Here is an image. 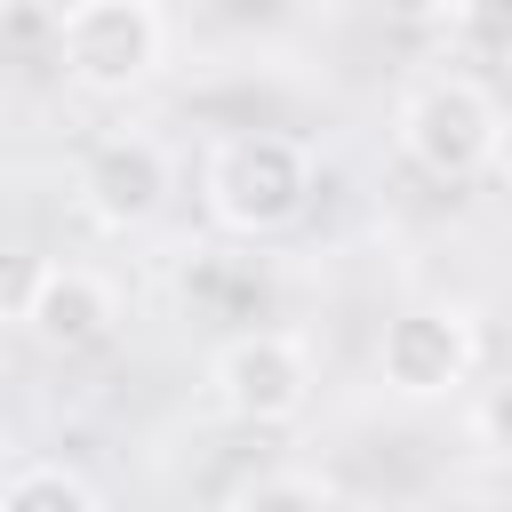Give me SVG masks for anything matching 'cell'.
Wrapping results in <instances>:
<instances>
[{
	"instance_id": "1",
	"label": "cell",
	"mask_w": 512,
	"mask_h": 512,
	"mask_svg": "<svg viewBox=\"0 0 512 512\" xmlns=\"http://www.w3.org/2000/svg\"><path fill=\"white\" fill-rule=\"evenodd\" d=\"M200 200L224 232L272 240L312 208V144L288 128H232L200 160Z\"/></svg>"
},
{
	"instance_id": "2",
	"label": "cell",
	"mask_w": 512,
	"mask_h": 512,
	"mask_svg": "<svg viewBox=\"0 0 512 512\" xmlns=\"http://www.w3.org/2000/svg\"><path fill=\"white\" fill-rule=\"evenodd\" d=\"M392 144L432 184H472L504 160V104L472 72H424L392 104Z\"/></svg>"
},
{
	"instance_id": "3",
	"label": "cell",
	"mask_w": 512,
	"mask_h": 512,
	"mask_svg": "<svg viewBox=\"0 0 512 512\" xmlns=\"http://www.w3.org/2000/svg\"><path fill=\"white\" fill-rule=\"evenodd\" d=\"M48 64L88 96H128L168 64V16L152 0H72L48 8Z\"/></svg>"
},
{
	"instance_id": "4",
	"label": "cell",
	"mask_w": 512,
	"mask_h": 512,
	"mask_svg": "<svg viewBox=\"0 0 512 512\" xmlns=\"http://www.w3.org/2000/svg\"><path fill=\"white\" fill-rule=\"evenodd\" d=\"M472 368H480V328L456 304H408L376 336V384L392 400H408V408L456 400L472 384Z\"/></svg>"
},
{
	"instance_id": "5",
	"label": "cell",
	"mask_w": 512,
	"mask_h": 512,
	"mask_svg": "<svg viewBox=\"0 0 512 512\" xmlns=\"http://www.w3.org/2000/svg\"><path fill=\"white\" fill-rule=\"evenodd\" d=\"M208 392L232 424H296L312 408V352L288 336V328H240L208 352Z\"/></svg>"
},
{
	"instance_id": "6",
	"label": "cell",
	"mask_w": 512,
	"mask_h": 512,
	"mask_svg": "<svg viewBox=\"0 0 512 512\" xmlns=\"http://www.w3.org/2000/svg\"><path fill=\"white\" fill-rule=\"evenodd\" d=\"M176 192V160L160 136L144 128H120V136H96L88 160H80V216L96 232H144Z\"/></svg>"
},
{
	"instance_id": "7",
	"label": "cell",
	"mask_w": 512,
	"mask_h": 512,
	"mask_svg": "<svg viewBox=\"0 0 512 512\" xmlns=\"http://www.w3.org/2000/svg\"><path fill=\"white\" fill-rule=\"evenodd\" d=\"M120 328V296L96 264H48L32 304H24V336L48 344V352H88Z\"/></svg>"
},
{
	"instance_id": "8",
	"label": "cell",
	"mask_w": 512,
	"mask_h": 512,
	"mask_svg": "<svg viewBox=\"0 0 512 512\" xmlns=\"http://www.w3.org/2000/svg\"><path fill=\"white\" fill-rule=\"evenodd\" d=\"M0 512H104V504H96V488H88L72 464L32 456V464H16V472L0 480Z\"/></svg>"
},
{
	"instance_id": "9",
	"label": "cell",
	"mask_w": 512,
	"mask_h": 512,
	"mask_svg": "<svg viewBox=\"0 0 512 512\" xmlns=\"http://www.w3.org/2000/svg\"><path fill=\"white\" fill-rule=\"evenodd\" d=\"M40 272H48V256H40L32 240L0 232V320H8V328H24V304H32Z\"/></svg>"
},
{
	"instance_id": "10",
	"label": "cell",
	"mask_w": 512,
	"mask_h": 512,
	"mask_svg": "<svg viewBox=\"0 0 512 512\" xmlns=\"http://www.w3.org/2000/svg\"><path fill=\"white\" fill-rule=\"evenodd\" d=\"M232 512H328V496H320L312 480H296V472H272V480L240 488V504H232Z\"/></svg>"
}]
</instances>
